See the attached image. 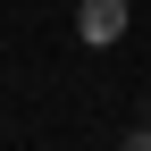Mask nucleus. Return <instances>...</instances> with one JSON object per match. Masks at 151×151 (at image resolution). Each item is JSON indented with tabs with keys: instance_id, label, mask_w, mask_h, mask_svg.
I'll return each mask as SVG.
<instances>
[{
	"instance_id": "f257e3e1",
	"label": "nucleus",
	"mask_w": 151,
	"mask_h": 151,
	"mask_svg": "<svg viewBox=\"0 0 151 151\" xmlns=\"http://www.w3.org/2000/svg\"><path fill=\"white\" fill-rule=\"evenodd\" d=\"M76 34H84L92 50H109L126 34V0H84V9H76Z\"/></svg>"
},
{
	"instance_id": "f03ea898",
	"label": "nucleus",
	"mask_w": 151,
	"mask_h": 151,
	"mask_svg": "<svg viewBox=\"0 0 151 151\" xmlns=\"http://www.w3.org/2000/svg\"><path fill=\"white\" fill-rule=\"evenodd\" d=\"M118 151H151V126H134V134H126V143H118Z\"/></svg>"
}]
</instances>
